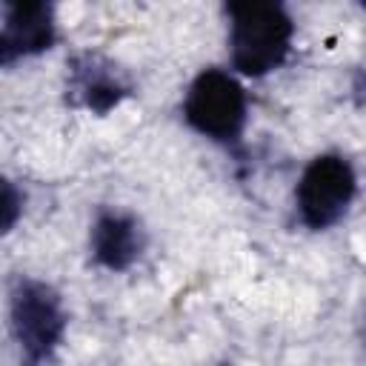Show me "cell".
<instances>
[{
  "instance_id": "cell-2",
  "label": "cell",
  "mask_w": 366,
  "mask_h": 366,
  "mask_svg": "<svg viewBox=\"0 0 366 366\" xmlns=\"http://www.w3.org/2000/svg\"><path fill=\"white\" fill-rule=\"evenodd\" d=\"M243 114H246L243 89L232 74L209 69L194 80L186 100V117L197 132L217 140H229L240 132Z\"/></svg>"
},
{
  "instance_id": "cell-6",
  "label": "cell",
  "mask_w": 366,
  "mask_h": 366,
  "mask_svg": "<svg viewBox=\"0 0 366 366\" xmlns=\"http://www.w3.org/2000/svg\"><path fill=\"white\" fill-rule=\"evenodd\" d=\"M94 257L109 269H123L137 254V234L134 223L117 214H106L94 226Z\"/></svg>"
},
{
  "instance_id": "cell-3",
  "label": "cell",
  "mask_w": 366,
  "mask_h": 366,
  "mask_svg": "<svg viewBox=\"0 0 366 366\" xmlns=\"http://www.w3.org/2000/svg\"><path fill=\"white\" fill-rule=\"evenodd\" d=\"M352 194H355V174L349 163L332 154L317 157L303 172V180L297 186L300 217L312 229H323L346 212Z\"/></svg>"
},
{
  "instance_id": "cell-1",
  "label": "cell",
  "mask_w": 366,
  "mask_h": 366,
  "mask_svg": "<svg viewBox=\"0 0 366 366\" xmlns=\"http://www.w3.org/2000/svg\"><path fill=\"white\" fill-rule=\"evenodd\" d=\"M232 60L243 74H266L274 69L292 37L286 11L274 3H232Z\"/></svg>"
},
{
  "instance_id": "cell-5",
  "label": "cell",
  "mask_w": 366,
  "mask_h": 366,
  "mask_svg": "<svg viewBox=\"0 0 366 366\" xmlns=\"http://www.w3.org/2000/svg\"><path fill=\"white\" fill-rule=\"evenodd\" d=\"M51 37H54L51 11L43 3H17V6H9L3 37H0L3 60L9 63L17 54H31V51L49 49Z\"/></svg>"
},
{
  "instance_id": "cell-4",
  "label": "cell",
  "mask_w": 366,
  "mask_h": 366,
  "mask_svg": "<svg viewBox=\"0 0 366 366\" xmlns=\"http://www.w3.org/2000/svg\"><path fill=\"white\" fill-rule=\"evenodd\" d=\"M11 317H14L17 340L31 360L43 357L54 346L63 329V315L57 300L43 286H34V283L20 286V292L14 295Z\"/></svg>"
},
{
  "instance_id": "cell-7",
  "label": "cell",
  "mask_w": 366,
  "mask_h": 366,
  "mask_svg": "<svg viewBox=\"0 0 366 366\" xmlns=\"http://www.w3.org/2000/svg\"><path fill=\"white\" fill-rule=\"evenodd\" d=\"M11 214H14V200H11V189L6 186V226L11 223Z\"/></svg>"
}]
</instances>
